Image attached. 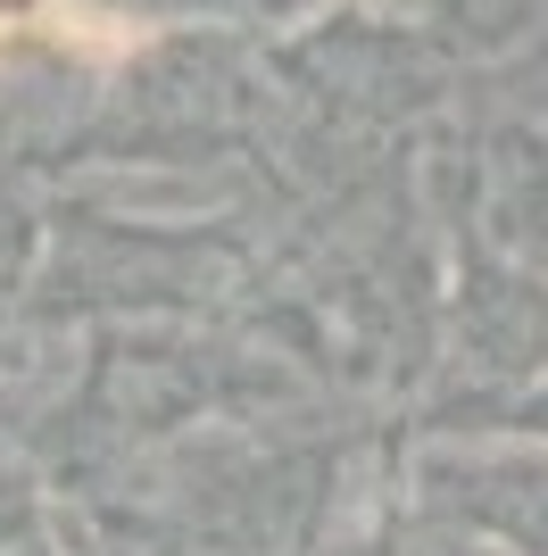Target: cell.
<instances>
[{"mask_svg": "<svg viewBox=\"0 0 548 556\" xmlns=\"http://www.w3.org/2000/svg\"><path fill=\"white\" fill-rule=\"evenodd\" d=\"M116 34L109 0H0V50L9 42H75L100 50Z\"/></svg>", "mask_w": 548, "mask_h": 556, "instance_id": "cell-1", "label": "cell"}]
</instances>
